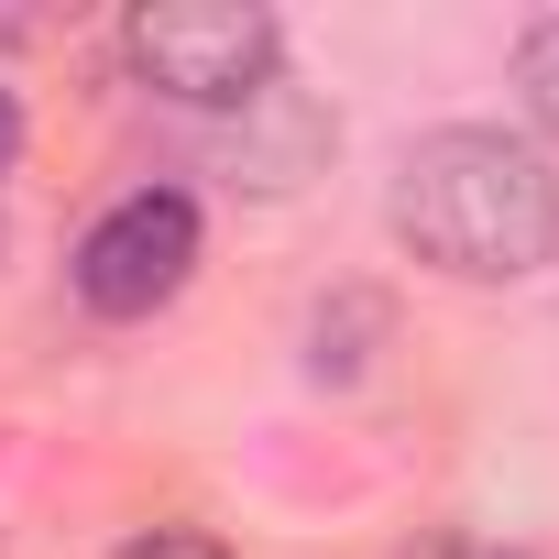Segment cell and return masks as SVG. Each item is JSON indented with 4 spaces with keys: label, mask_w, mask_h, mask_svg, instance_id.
<instances>
[{
    "label": "cell",
    "mask_w": 559,
    "mask_h": 559,
    "mask_svg": "<svg viewBox=\"0 0 559 559\" xmlns=\"http://www.w3.org/2000/svg\"><path fill=\"white\" fill-rule=\"evenodd\" d=\"M395 241L461 286H515L559 252V176L515 132H428L395 176Z\"/></svg>",
    "instance_id": "obj_1"
},
{
    "label": "cell",
    "mask_w": 559,
    "mask_h": 559,
    "mask_svg": "<svg viewBox=\"0 0 559 559\" xmlns=\"http://www.w3.org/2000/svg\"><path fill=\"white\" fill-rule=\"evenodd\" d=\"M132 67L187 110H252L274 88V12H252V0H143Z\"/></svg>",
    "instance_id": "obj_2"
},
{
    "label": "cell",
    "mask_w": 559,
    "mask_h": 559,
    "mask_svg": "<svg viewBox=\"0 0 559 559\" xmlns=\"http://www.w3.org/2000/svg\"><path fill=\"white\" fill-rule=\"evenodd\" d=\"M198 274V198L187 187H132L88 241H78V297L99 319H154Z\"/></svg>",
    "instance_id": "obj_3"
},
{
    "label": "cell",
    "mask_w": 559,
    "mask_h": 559,
    "mask_svg": "<svg viewBox=\"0 0 559 559\" xmlns=\"http://www.w3.org/2000/svg\"><path fill=\"white\" fill-rule=\"evenodd\" d=\"M515 88H526V110H537V132H559V12L515 45Z\"/></svg>",
    "instance_id": "obj_4"
},
{
    "label": "cell",
    "mask_w": 559,
    "mask_h": 559,
    "mask_svg": "<svg viewBox=\"0 0 559 559\" xmlns=\"http://www.w3.org/2000/svg\"><path fill=\"white\" fill-rule=\"evenodd\" d=\"M121 559H230L219 537H198V526H154V537H132Z\"/></svg>",
    "instance_id": "obj_5"
},
{
    "label": "cell",
    "mask_w": 559,
    "mask_h": 559,
    "mask_svg": "<svg viewBox=\"0 0 559 559\" xmlns=\"http://www.w3.org/2000/svg\"><path fill=\"white\" fill-rule=\"evenodd\" d=\"M406 559H515V548H483V537H428V548H406Z\"/></svg>",
    "instance_id": "obj_6"
},
{
    "label": "cell",
    "mask_w": 559,
    "mask_h": 559,
    "mask_svg": "<svg viewBox=\"0 0 559 559\" xmlns=\"http://www.w3.org/2000/svg\"><path fill=\"white\" fill-rule=\"evenodd\" d=\"M12 154H23V110H12V88H0V176H12Z\"/></svg>",
    "instance_id": "obj_7"
}]
</instances>
